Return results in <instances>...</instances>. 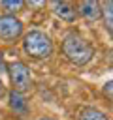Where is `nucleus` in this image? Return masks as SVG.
Instances as JSON below:
<instances>
[{"label": "nucleus", "mask_w": 113, "mask_h": 120, "mask_svg": "<svg viewBox=\"0 0 113 120\" xmlns=\"http://www.w3.org/2000/svg\"><path fill=\"white\" fill-rule=\"evenodd\" d=\"M60 51H62L64 58L68 62H72L73 66H87L94 58L92 43L89 39H85L83 36H79L77 32H70L64 36V39L60 43Z\"/></svg>", "instance_id": "obj_1"}, {"label": "nucleus", "mask_w": 113, "mask_h": 120, "mask_svg": "<svg viewBox=\"0 0 113 120\" xmlns=\"http://www.w3.org/2000/svg\"><path fill=\"white\" fill-rule=\"evenodd\" d=\"M23 51L34 60H47V58H51L55 45L45 32L30 30V32L23 34Z\"/></svg>", "instance_id": "obj_2"}, {"label": "nucleus", "mask_w": 113, "mask_h": 120, "mask_svg": "<svg viewBox=\"0 0 113 120\" xmlns=\"http://www.w3.org/2000/svg\"><path fill=\"white\" fill-rule=\"evenodd\" d=\"M6 71L9 75V82H11V90L13 92H19V94H26L32 90V73H30V68L21 62V60H13L9 64H6Z\"/></svg>", "instance_id": "obj_3"}, {"label": "nucleus", "mask_w": 113, "mask_h": 120, "mask_svg": "<svg viewBox=\"0 0 113 120\" xmlns=\"http://www.w3.org/2000/svg\"><path fill=\"white\" fill-rule=\"evenodd\" d=\"M24 34V24L15 15H0V39L6 43H15Z\"/></svg>", "instance_id": "obj_4"}, {"label": "nucleus", "mask_w": 113, "mask_h": 120, "mask_svg": "<svg viewBox=\"0 0 113 120\" xmlns=\"http://www.w3.org/2000/svg\"><path fill=\"white\" fill-rule=\"evenodd\" d=\"M51 6V11L55 17H58L60 21L64 22H75L77 21V6L73 2H68V0H55L49 4Z\"/></svg>", "instance_id": "obj_5"}, {"label": "nucleus", "mask_w": 113, "mask_h": 120, "mask_svg": "<svg viewBox=\"0 0 113 120\" xmlns=\"http://www.w3.org/2000/svg\"><path fill=\"white\" fill-rule=\"evenodd\" d=\"M77 6V15L83 17L85 21H98L102 17V8H100V2L98 0H81Z\"/></svg>", "instance_id": "obj_6"}, {"label": "nucleus", "mask_w": 113, "mask_h": 120, "mask_svg": "<svg viewBox=\"0 0 113 120\" xmlns=\"http://www.w3.org/2000/svg\"><path fill=\"white\" fill-rule=\"evenodd\" d=\"M8 105L15 114H21V116H26L30 111V105H28V99L24 98V94H19L13 90L8 92Z\"/></svg>", "instance_id": "obj_7"}, {"label": "nucleus", "mask_w": 113, "mask_h": 120, "mask_svg": "<svg viewBox=\"0 0 113 120\" xmlns=\"http://www.w3.org/2000/svg\"><path fill=\"white\" fill-rule=\"evenodd\" d=\"M79 120H109V116L96 107H85L79 112Z\"/></svg>", "instance_id": "obj_8"}, {"label": "nucleus", "mask_w": 113, "mask_h": 120, "mask_svg": "<svg viewBox=\"0 0 113 120\" xmlns=\"http://www.w3.org/2000/svg\"><path fill=\"white\" fill-rule=\"evenodd\" d=\"M100 8H102V19L105 22V28H107V34L113 32V4L107 0V2H100Z\"/></svg>", "instance_id": "obj_9"}, {"label": "nucleus", "mask_w": 113, "mask_h": 120, "mask_svg": "<svg viewBox=\"0 0 113 120\" xmlns=\"http://www.w3.org/2000/svg\"><path fill=\"white\" fill-rule=\"evenodd\" d=\"M24 6H26L24 0H2V2H0V8L6 11L4 15H15V13L21 11Z\"/></svg>", "instance_id": "obj_10"}, {"label": "nucleus", "mask_w": 113, "mask_h": 120, "mask_svg": "<svg viewBox=\"0 0 113 120\" xmlns=\"http://www.w3.org/2000/svg\"><path fill=\"white\" fill-rule=\"evenodd\" d=\"M111 86H113V81L109 79V81L104 84V94H107V98H109V99H111Z\"/></svg>", "instance_id": "obj_11"}, {"label": "nucleus", "mask_w": 113, "mask_h": 120, "mask_svg": "<svg viewBox=\"0 0 113 120\" xmlns=\"http://www.w3.org/2000/svg\"><path fill=\"white\" fill-rule=\"evenodd\" d=\"M4 98H8V88L4 86V82L0 79V99H4Z\"/></svg>", "instance_id": "obj_12"}, {"label": "nucleus", "mask_w": 113, "mask_h": 120, "mask_svg": "<svg viewBox=\"0 0 113 120\" xmlns=\"http://www.w3.org/2000/svg\"><path fill=\"white\" fill-rule=\"evenodd\" d=\"M6 71V58H4V52L0 51V73Z\"/></svg>", "instance_id": "obj_13"}, {"label": "nucleus", "mask_w": 113, "mask_h": 120, "mask_svg": "<svg viewBox=\"0 0 113 120\" xmlns=\"http://www.w3.org/2000/svg\"><path fill=\"white\" fill-rule=\"evenodd\" d=\"M38 120H55V118H49V116H41V118H38Z\"/></svg>", "instance_id": "obj_14"}]
</instances>
